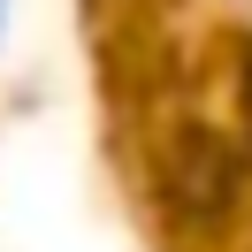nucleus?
I'll use <instances>...</instances> for the list:
<instances>
[{"mask_svg":"<svg viewBox=\"0 0 252 252\" xmlns=\"http://www.w3.org/2000/svg\"><path fill=\"white\" fill-rule=\"evenodd\" d=\"M229 191H237V160H229V145L206 138V130H191V138L168 153V199L184 206V214L214 221L221 206H229Z\"/></svg>","mask_w":252,"mask_h":252,"instance_id":"1","label":"nucleus"},{"mask_svg":"<svg viewBox=\"0 0 252 252\" xmlns=\"http://www.w3.org/2000/svg\"><path fill=\"white\" fill-rule=\"evenodd\" d=\"M0 23H8V0H0Z\"/></svg>","mask_w":252,"mask_h":252,"instance_id":"2","label":"nucleus"}]
</instances>
